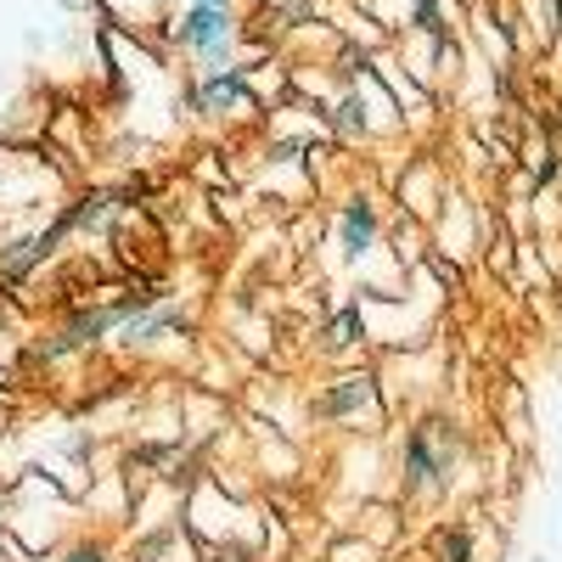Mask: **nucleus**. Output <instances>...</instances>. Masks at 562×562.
Wrapping results in <instances>:
<instances>
[{
  "instance_id": "nucleus-8",
  "label": "nucleus",
  "mask_w": 562,
  "mask_h": 562,
  "mask_svg": "<svg viewBox=\"0 0 562 562\" xmlns=\"http://www.w3.org/2000/svg\"><path fill=\"white\" fill-rule=\"evenodd\" d=\"M445 479V456L434 445V428H416L405 445V490H434Z\"/></svg>"
},
{
  "instance_id": "nucleus-5",
  "label": "nucleus",
  "mask_w": 562,
  "mask_h": 562,
  "mask_svg": "<svg viewBox=\"0 0 562 562\" xmlns=\"http://www.w3.org/2000/svg\"><path fill=\"white\" fill-rule=\"evenodd\" d=\"M192 108L203 119H243V113H259V97L248 85V68H203L198 85H192Z\"/></svg>"
},
{
  "instance_id": "nucleus-10",
  "label": "nucleus",
  "mask_w": 562,
  "mask_h": 562,
  "mask_svg": "<svg viewBox=\"0 0 562 562\" xmlns=\"http://www.w3.org/2000/svg\"><path fill=\"white\" fill-rule=\"evenodd\" d=\"M333 124H338L344 135H366V130H371V119H366V102H360V97H349V102H338V113H333Z\"/></svg>"
},
{
  "instance_id": "nucleus-13",
  "label": "nucleus",
  "mask_w": 562,
  "mask_h": 562,
  "mask_svg": "<svg viewBox=\"0 0 562 562\" xmlns=\"http://www.w3.org/2000/svg\"><path fill=\"white\" fill-rule=\"evenodd\" d=\"M220 7H237V0H220Z\"/></svg>"
},
{
  "instance_id": "nucleus-9",
  "label": "nucleus",
  "mask_w": 562,
  "mask_h": 562,
  "mask_svg": "<svg viewBox=\"0 0 562 562\" xmlns=\"http://www.w3.org/2000/svg\"><path fill=\"white\" fill-rule=\"evenodd\" d=\"M360 333H366V321H360V310H355V304H349V310H338L333 321H326V344H333V349L360 344Z\"/></svg>"
},
{
  "instance_id": "nucleus-4",
  "label": "nucleus",
  "mask_w": 562,
  "mask_h": 562,
  "mask_svg": "<svg viewBox=\"0 0 562 562\" xmlns=\"http://www.w3.org/2000/svg\"><path fill=\"white\" fill-rule=\"evenodd\" d=\"M130 304H135V299H119V304H85L79 315H68L57 333L40 344V355H45V360H68V355H79V349L108 344V338H113V326L130 315Z\"/></svg>"
},
{
  "instance_id": "nucleus-2",
  "label": "nucleus",
  "mask_w": 562,
  "mask_h": 562,
  "mask_svg": "<svg viewBox=\"0 0 562 562\" xmlns=\"http://www.w3.org/2000/svg\"><path fill=\"white\" fill-rule=\"evenodd\" d=\"M175 45L198 63H220L237 45V12L220 7V0H186L175 18Z\"/></svg>"
},
{
  "instance_id": "nucleus-6",
  "label": "nucleus",
  "mask_w": 562,
  "mask_h": 562,
  "mask_svg": "<svg viewBox=\"0 0 562 562\" xmlns=\"http://www.w3.org/2000/svg\"><path fill=\"white\" fill-rule=\"evenodd\" d=\"M371 405H378V383H371L366 371H355V378H338L333 389L315 400V416H326V422H349V416H366Z\"/></svg>"
},
{
  "instance_id": "nucleus-1",
  "label": "nucleus",
  "mask_w": 562,
  "mask_h": 562,
  "mask_svg": "<svg viewBox=\"0 0 562 562\" xmlns=\"http://www.w3.org/2000/svg\"><path fill=\"white\" fill-rule=\"evenodd\" d=\"M68 237H74V225H68V209L63 203H57L52 225L23 231V237H7V243H0V288H29V281L63 254Z\"/></svg>"
},
{
  "instance_id": "nucleus-11",
  "label": "nucleus",
  "mask_w": 562,
  "mask_h": 562,
  "mask_svg": "<svg viewBox=\"0 0 562 562\" xmlns=\"http://www.w3.org/2000/svg\"><path fill=\"white\" fill-rule=\"evenodd\" d=\"M57 562H113V557H108V546H79V551H68Z\"/></svg>"
},
{
  "instance_id": "nucleus-3",
  "label": "nucleus",
  "mask_w": 562,
  "mask_h": 562,
  "mask_svg": "<svg viewBox=\"0 0 562 562\" xmlns=\"http://www.w3.org/2000/svg\"><path fill=\"white\" fill-rule=\"evenodd\" d=\"M175 333H186V310L164 288H153V293H135L130 315L113 326V344L119 349H153V344H164Z\"/></svg>"
},
{
  "instance_id": "nucleus-12",
  "label": "nucleus",
  "mask_w": 562,
  "mask_h": 562,
  "mask_svg": "<svg viewBox=\"0 0 562 562\" xmlns=\"http://www.w3.org/2000/svg\"><path fill=\"white\" fill-rule=\"evenodd\" d=\"M450 562H467V535H450Z\"/></svg>"
},
{
  "instance_id": "nucleus-7",
  "label": "nucleus",
  "mask_w": 562,
  "mask_h": 562,
  "mask_svg": "<svg viewBox=\"0 0 562 562\" xmlns=\"http://www.w3.org/2000/svg\"><path fill=\"white\" fill-rule=\"evenodd\" d=\"M338 243L349 259H366L371 248H378V209H371L366 198H349L344 214H338Z\"/></svg>"
}]
</instances>
